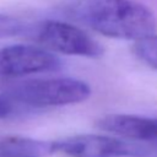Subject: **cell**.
Wrapping results in <instances>:
<instances>
[{"mask_svg": "<svg viewBox=\"0 0 157 157\" xmlns=\"http://www.w3.org/2000/svg\"><path fill=\"white\" fill-rule=\"evenodd\" d=\"M63 11L70 20L115 39L135 42L157 29L155 13L135 0H70Z\"/></svg>", "mask_w": 157, "mask_h": 157, "instance_id": "6da1fadb", "label": "cell"}, {"mask_svg": "<svg viewBox=\"0 0 157 157\" xmlns=\"http://www.w3.org/2000/svg\"><path fill=\"white\" fill-rule=\"evenodd\" d=\"M4 94L12 102L27 107H63L88 99L91 87L85 81L74 77H50L16 83Z\"/></svg>", "mask_w": 157, "mask_h": 157, "instance_id": "7a4b0ae2", "label": "cell"}, {"mask_svg": "<svg viewBox=\"0 0 157 157\" xmlns=\"http://www.w3.org/2000/svg\"><path fill=\"white\" fill-rule=\"evenodd\" d=\"M36 37L45 49L65 55L99 58L104 52V48L86 31L64 21L47 20L42 22L37 28Z\"/></svg>", "mask_w": 157, "mask_h": 157, "instance_id": "3957f363", "label": "cell"}, {"mask_svg": "<svg viewBox=\"0 0 157 157\" xmlns=\"http://www.w3.org/2000/svg\"><path fill=\"white\" fill-rule=\"evenodd\" d=\"M60 59L50 50L27 44H16L0 49V76L20 77L32 74L55 71Z\"/></svg>", "mask_w": 157, "mask_h": 157, "instance_id": "277c9868", "label": "cell"}, {"mask_svg": "<svg viewBox=\"0 0 157 157\" xmlns=\"http://www.w3.org/2000/svg\"><path fill=\"white\" fill-rule=\"evenodd\" d=\"M54 152L67 157H130L139 155L134 145L113 136L80 134L53 141Z\"/></svg>", "mask_w": 157, "mask_h": 157, "instance_id": "5b68a950", "label": "cell"}, {"mask_svg": "<svg viewBox=\"0 0 157 157\" xmlns=\"http://www.w3.org/2000/svg\"><path fill=\"white\" fill-rule=\"evenodd\" d=\"M97 126L120 137L135 140L157 139V118L135 114H108L97 121Z\"/></svg>", "mask_w": 157, "mask_h": 157, "instance_id": "8992f818", "label": "cell"}, {"mask_svg": "<svg viewBox=\"0 0 157 157\" xmlns=\"http://www.w3.org/2000/svg\"><path fill=\"white\" fill-rule=\"evenodd\" d=\"M53 153V141L23 136H6L0 140V155L4 157H48Z\"/></svg>", "mask_w": 157, "mask_h": 157, "instance_id": "52a82bcc", "label": "cell"}, {"mask_svg": "<svg viewBox=\"0 0 157 157\" xmlns=\"http://www.w3.org/2000/svg\"><path fill=\"white\" fill-rule=\"evenodd\" d=\"M135 55L146 65L157 70V33L135 40L132 47Z\"/></svg>", "mask_w": 157, "mask_h": 157, "instance_id": "ba28073f", "label": "cell"}, {"mask_svg": "<svg viewBox=\"0 0 157 157\" xmlns=\"http://www.w3.org/2000/svg\"><path fill=\"white\" fill-rule=\"evenodd\" d=\"M25 31V25L18 18L0 13V39L18 36Z\"/></svg>", "mask_w": 157, "mask_h": 157, "instance_id": "9c48e42d", "label": "cell"}, {"mask_svg": "<svg viewBox=\"0 0 157 157\" xmlns=\"http://www.w3.org/2000/svg\"><path fill=\"white\" fill-rule=\"evenodd\" d=\"M13 112V102L5 94L0 96V119L9 117Z\"/></svg>", "mask_w": 157, "mask_h": 157, "instance_id": "30bf717a", "label": "cell"}, {"mask_svg": "<svg viewBox=\"0 0 157 157\" xmlns=\"http://www.w3.org/2000/svg\"><path fill=\"white\" fill-rule=\"evenodd\" d=\"M0 157H4V156H1V155H0Z\"/></svg>", "mask_w": 157, "mask_h": 157, "instance_id": "8fae6325", "label": "cell"}]
</instances>
